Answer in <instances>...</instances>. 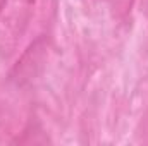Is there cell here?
<instances>
[{
    "mask_svg": "<svg viewBox=\"0 0 148 146\" xmlns=\"http://www.w3.org/2000/svg\"><path fill=\"white\" fill-rule=\"evenodd\" d=\"M5 5H7V0H0V16H2V12L5 9Z\"/></svg>",
    "mask_w": 148,
    "mask_h": 146,
    "instance_id": "obj_1",
    "label": "cell"
}]
</instances>
